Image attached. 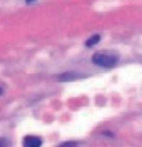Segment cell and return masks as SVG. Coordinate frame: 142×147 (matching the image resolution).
Wrapping results in <instances>:
<instances>
[{"instance_id":"5b68a950","label":"cell","mask_w":142,"mask_h":147,"mask_svg":"<svg viewBox=\"0 0 142 147\" xmlns=\"http://www.w3.org/2000/svg\"><path fill=\"white\" fill-rule=\"evenodd\" d=\"M77 146V142H64L60 147H75Z\"/></svg>"},{"instance_id":"3957f363","label":"cell","mask_w":142,"mask_h":147,"mask_svg":"<svg viewBox=\"0 0 142 147\" xmlns=\"http://www.w3.org/2000/svg\"><path fill=\"white\" fill-rule=\"evenodd\" d=\"M82 75L80 74H75V72H67V74H60L57 77L59 82H69V80H75V79H80Z\"/></svg>"},{"instance_id":"8992f818","label":"cell","mask_w":142,"mask_h":147,"mask_svg":"<svg viewBox=\"0 0 142 147\" xmlns=\"http://www.w3.org/2000/svg\"><path fill=\"white\" fill-rule=\"evenodd\" d=\"M0 146H7V142H5L3 139H0Z\"/></svg>"},{"instance_id":"ba28073f","label":"cell","mask_w":142,"mask_h":147,"mask_svg":"<svg viewBox=\"0 0 142 147\" xmlns=\"http://www.w3.org/2000/svg\"><path fill=\"white\" fill-rule=\"evenodd\" d=\"M0 94H2V87H0Z\"/></svg>"},{"instance_id":"7a4b0ae2","label":"cell","mask_w":142,"mask_h":147,"mask_svg":"<svg viewBox=\"0 0 142 147\" xmlns=\"http://www.w3.org/2000/svg\"><path fill=\"white\" fill-rule=\"evenodd\" d=\"M24 146L25 147H38V146H42V139L35 137V136H27V137L24 139Z\"/></svg>"},{"instance_id":"6da1fadb","label":"cell","mask_w":142,"mask_h":147,"mask_svg":"<svg viewBox=\"0 0 142 147\" xmlns=\"http://www.w3.org/2000/svg\"><path fill=\"white\" fill-rule=\"evenodd\" d=\"M92 62L99 67H104V69H110V67H115L117 62H119V57L114 54H109V52H97V54L92 55Z\"/></svg>"},{"instance_id":"277c9868","label":"cell","mask_w":142,"mask_h":147,"mask_svg":"<svg viewBox=\"0 0 142 147\" xmlns=\"http://www.w3.org/2000/svg\"><path fill=\"white\" fill-rule=\"evenodd\" d=\"M99 40H100V35H97V34H95V35H92L90 38H87V40H85V47H94L95 44H99Z\"/></svg>"},{"instance_id":"52a82bcc","label":"cell","mask_w":142,"mask_h":147,"mask_svg":"<svg viewBox=\"0 0 142 147\" xmlns=\"http://www.w3.org/2000/svg\"><path fill=\"white\" fill-rule=\"evenodd\" d=\"M30 2H34V0H27V3H30Z\"/></svg>"}]
</instances>
